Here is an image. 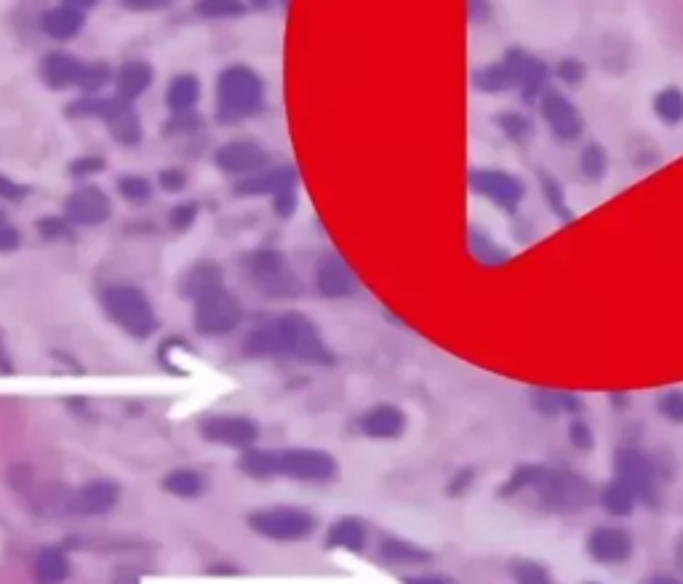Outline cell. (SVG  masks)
Segmentation results:
<instances>
[{
	"label": "cell",
	"mask_w": 683,
	"mask_h": 584,
	"mask_svg": "<svg viewBox=\"0 0 683 584\" xmlns=\"http://www.w3.org/2000/svg\"><path fill=\"white\" fill-rule=\"evenodd\" d=\"M241 347L243 355L249 358H297L318 366L334 363V355L318 334L313 320L299 312H286L265 323H257L243 336Z\"/></svg>",
	"instance_id": "cell-1"
},
{
	"label": "cell",
	"mask_w": 683,
	"mask_h": 584,
	"mask_svg": "<svg viewBox=\"0 0 683 584\" xmlns=\"http://www.w3.org/2000/svg\"><path fill=\"white\" fill-rule=\"evenodd\" d=\"M265 107V80L246 64H230L217 78V120L241 123Z\"/></svg>",
	"instance_id": "cell-2"
},
{
	"label": "cell",
	"mask_w": 683,
	"mask_h": 584,
	"mask_svg": "<svg viewBox=\"0 0 683 584\" xmlns=\"http://www.w3.org/2000/svg\"><path fill=\"white\" fill-rule=\"evenodd\" d=\"M99 302H102L107 318L134 339H147L158 331V315L142 288L129 286V283H113V286L102 288Z\"/></svg>",
	"instance_id": "cell-3"
},
{
	"label": "cell",
	"mask_w": 683,
	"mask_h": 584,
	"mask_svg": "<svg viewBox=\"0 0 683 584\" xmlns=\"http://www.w3.org/2000/svg\"><path fill=\"white\" fill-rule=\"evenodd\" d=\"M529 475L531 478H526V480H521L518 475H515V478L510 480V488H521V486L537 488L542 504L558 512H574L590 504V486H587L585 480L579 478V475H574V472L531 467Z\"/></svg>",
	"instance_id": "cell-4"
},
{
	"label": "cell",
	"mask_w": 683,
	"mask_h": 584,
	"mask_svg": "<svg viewBox=\"0 0 683 584\" xmlns=\"http://www.w3.org/2000/svg\"><path fill=\"white\" fill-rule=\"evenodd\" d=\"M318 520L302 507H265L249 515V528L254 534L273 542H302L313 536Z\"/></svg>",
	"instance_id": "cell-5"
},
{
	"label": "cell",
	"mask_w": 683,
	"mask_h": 584,
	"mask_svg": "<svg viewBox=\"0 0 683 584\" xmlns=\"http://www.w3.org/2000/svg\"><path fill=\"white\" fill-rule=\"evenodd\" d=\"M243 270L249 272V280L254 283L259 294L270 296V299H291L302 291L299 278L286 262V256L278 251H257L251 254L243 264Z\"/></svg>",
	"instance_id": "cell-6"
},
{
	"label": "cell",
	"mask_w": 683,
	"mask_h": 584,
	"mask_svg": "<svg viewBox=\"0 0 683 584\" xmlns=\"http://www.w3.org/2000/svg\"><path fill=\"white\" fill-rule=\"evenodd\" d=\"M278 475L302 483H329L339 475V464L323 448H275V478Z\"/></svg>",
	"instance_id": "cell-7"
},
{
	"label": "cell",
	"mask_w": 683,
	"mask_h": 584,
	"mask_svg": "<svg viewBox=\"0 0 683 584\" xmlns=\"http://www.w3.org/2000/svg\"><path fill=\"white\" fill-rule=\"evenodd\" d=\"M195 328L203 336H225L243 323V307L227 288L195 299Z\"/></svg>",
	"instance_id": "cell-8"
},
{
	"label": "cell",
	"mask_w": 683,
	"mask_h": 584,
	"mask_svg": "<svg viewBox=\"0 0 683 584\" xmlns=\"http://www.w3.org/2000/svg\"><path fill=\"white\" fill-rule=\"evenodd\" d=\"M470 190L505 211H515L526 195L521 179L515 174H507L502 168H475L470 174Z\"/></svg>",
	"instance_id": "cell-9"
},
{
	"label": "cell",
	"mask_w": 683,
	"mask_h": 584,
	"mask_svg": "<svg viewBox=\"0 0 683 584\" xmlns=\"http://www.w3.org/2000/svg\"><path fill=\"white\" fill-rule=\"evenodd\" d=\"M539 112H542V118H545L550 134H553L555 139H561V142H574V139H579L582 131H585V118H582V112L574 107V102H571L569 96H563L561 91H555V88H547L545 94L539 96Z\"/></svg>",
	"instance_id": "cell-10"
},
{
	"label": "cell",
	"mask_w": 683,
	"mask_h": 584,
	"mask_svg": "<svg viewBox=\"0 0 683 584\" xmlns=\"http://www.w3.org/2000/svg\"><path fill=\"white\" fill-rule=\"evenodd\" d=\"M201 435L217 446L227 448H251L259 440V424L249 416L217 414L203 419Z\"/></svg>",
	"instance_id": "cell-11"
},
{
	"label": "cell",
	"mask_w": 683,
	"mask_h": 584,
	"mask_svg": "<svg viewBox=\"0 0 683 584\" xmlns=\"http://www.w3.org/2000/svg\"><path fill=\"white\" fill-rule=\"evenodd\" d=\"M110 198L94 184H83L65 200V219L73 227H94L110 219Z\"/></svg>",
	"instance_id": "cell-12"
},
{
	"label": "cell",
	"mask_w": 683,
	"mask_h": 584,
	"mask_svg": "<svg viewBox=\"0 0 683 584\" xmlns=\"http://www.w3.org/2000/svg\"><path fill=\"white\" fill-rule=\"evenodd\" d=\"M217 166L225 174L235 176H251L270 166V155L262 144L251 142V139H235V142L222 144L217 150Z\"/></svg>",
	"instance_id": "cell-13"
},
{
	"label": "cell",
	"mask_w": 683,
	"mask_h": 584,
	"mask_svg": "<svg viewBox=\"0 0 683 584\" xmlns=\"http://www.w3.org/2000/svg\"><path fill=\"white\" fill-rule=\"evenodd\" d=\"M587 555L603 566H619L633 555V536L617 526L595 528L587 536Z\"/></svg>",
	"instance_id": "cell-14"
},
{
	"label": "cell",
	"mask_w": 683,
	"mask_h": 584,
	"mask_svg": "<svg viewBox=\"0 0 683 584\" xmlns=\"http://www.w3.org/2000/svg\"><path fill=\"white\" fill-rule=\"evenodd\" d=\"M521 54L523 51H510L502 62L481 67V70L473 75L475 91H481V94H505L510 88H518Z\"/></svg>",
	"instance_id": "cell-15"
},
{
	"label": "cell",
	"mask_w": 683,
	"mask_h": 584,
	"mask_svg": "<svg viewBox=\"0 0 683 584\" xmlns=\"http://www.w3.org/2000/svg\"><path fill=\"white\" fill-rule=\"evenodd\" d=\"M121 499V488L113 480H91L83 488H78L70 499V512L78 515H105Z\"/></svg>",
	"instance_id": "cell-16"
},
{
	"label": "cell",
	"mask_w": 683,
	"mask_h": 584,
	"mask_svg": "<svg viewBox=\"0 0 683 584\" xmlns=\"http://www.w3.org/2000/svg\"><path fill=\"white\" fill-rule=\"evenodd\" d=\"M83 70H86V62H81L78 56L65 54V51H54V54H46L41 62V78L49 88H78L83 80Z\"/></svg>",
	"instance_id": "cell-17"
},
{
	"label": "cell",
	"mask_w": 683,
	"mask_h": 584,
	"mask_svg": "<svg viewBox=\"0 0 683 584\" xmlns=\"http://www.w3.org/2000/svg\"><path fill=\"white\" fill-rule=\"evenodd\" d=\"M358 427H361V432L366 438H398V435H403V430H406V414H403L398 406H393V403H379V406H371L369 411L358 419Z\"/></svg>",
	"instance_id": "cell-18"
},
{
	"label": "cell",
	"mask_w": 683,
	"mask_h": 584,
	"mask_svg": "<svg viewBox=\"0 0 683 584\" xmlns=\"http://www.w3.org/2000/svg\"><path fill=\"white\" fill-rule=\"evenodd\" d=\"M315 286L323 296L329 299H345V296L355 294V278L353 272L347 270V264L339 259V256L329 254L323 256L318 262V270H315Z\"/></svg>",
	"instance_id": "cell-19"
},
{
	"label": "cell",
	"mask_w": 683,
	"mask_h": 584,
	"mask_svg": "<svg viewBox=\"0 0 683 584\" xmlns=\"http://www.w3.org/2000/svg\"><path fill=\"white\" fill-rule=\"evenodd\" d=\"M297 182V174L291 166H278V168H262L257 174L243 176L241 182L235 184V192L238 195H278L283 190H291Z\"/></svg>",
	"instance_id": "cell-20"
},
{
	"label": "cell",
	"mask_w": 683,
	"mask_h": 584,
	"mask_svg": "<svg viewBox=\"0 0 683 584\" xmlns=\"http://www.w3.org/2000/svg\"><path fill=\"white\" fill-rule=\"evenodd\" d=\"M617 480L635 494L649 496L654 486V470L638 451H619L617 454Z\"/></svg>",
	"instance_id": "cell-21"
},
{
	"label": "cell",
	"mask_w": 683,
	"mask_h": 584,
	"mask_svg": "<svg viewBox=\"0 0 683 584\" xmlns=\"http://www.w3.org/2000/svg\"><path fill=\"white\" fill-rule=\"evenodd\" d=\"M115 96H121L126 102H137L139 96L147 94V88L153 86V67L147 62H126L115 72Z\"/></svg>",
	"instance_id": "cell-22"
},
{
	"label": "cell",
	"mask_w": 683,
	"mask_h": 584,
	"mask_svg": "<svg viewBox=\"0 0 683 584\" xmlns=\"http://www.w3.org/2000/svg\"><path fill=\"white\" fill-rule=\"evenodd\" d=\"M222 278H225V272H222V267H219L217 262H198L193 264L190 270L182 275V280H179V291H182V296H187V299H201V296L211 294V291H217V288H222Z\"/></svg>",
	"instance_id": "cell-23"
},
{
	"label": "cell",
	"mask_w": 683,
	"mask_h": 584,
	"mask_svg": "<svg viewBox=\"0 0 683 584\" xmlns=\"http://www.w3.org/2000/svg\"><path fill=\"white\" fill-rule=\"evenodd\" d=\"M105 123L107 128H110V134H113L115 142L123 144V147H134V144L142 142V118H139V112L134 110V104L126 102V99H121L118 110H115Z\"/></svg>",
	"instance_id": "cell-24"
},
{
	"label": "cell",
	"mask_w": 683,
	"mask_h": 584,
	"mask_svg": "<svg viewBox=\"0 0 683 584\" xmlns=\"http://www.w3.org/2000/svg\"><path fill=\"white\" fill-rule=\"evenodd\" d=\"M70 576V558L59 547H43L33 558V579L38 584H62Z\"/></svg>",
	"instance_id": "cell-25"
},
{
	"label": "cell",
	"mask_w": 683,
	"mask_h": 584,
	"mask_svg": "<svg viewBox=\"0 0 683 584\" xmlns=\"http://www.w3.org/2000/svg\"><path fill=\"white\" fill-rule=\"evenodd\" d=\"M83 22H86V19H83L81 8H73L65 3V6L46 11L41 19V27L49 38L70 40L83 30Z\"/></svg>",
	"instance_id": "cell-26"
},
{
	"label": "cell",
	"mask_w": 683,
	"mask_h": 584,
	"mask_svg": "<svg viewBox=\"0 0 683 584\" xmlns=\"http://www.w3.org/2000/svg\"><path fill=\"white\" fill-rule=\"evenodd\" d=\"M201 99V80L190 75V72H182V75H174L169 83V91H166V104L174 115H182V112H193L195 104Z\"/></svg>",
	"instance_id": "cell-27"
},
{
	"label": "cell",
	"mask_w": 683,
	"mask_h": 584,
	"mask_svg": "<svg viewBox=\"0 0 683 584\" xmlns=\"http://www.w3.org/2000/svg\"><path fill=\"white\" fill-rule=\"evenodd\" d=\"M329 550L361 552L366 547V526L358 518H339L326 534Z\"/></svg>",
	"instance_id": "cell-28"
},
{
	"label": "cell",
	"mask_w": 683,
	"mask_h": 584,
	"mask_svg": "<svg viewBox=\"0 0 683 584\" xmlns=\"http://www.w3.org/2000/svg\"><path fill=\"white\" fill-rule=\"evenodd\" d=\"M163 491H169L179 499H195L206 491V475L193 470V467H179L163 478Z\"/></svg>",
	"instance_id": "cell-29"
},
{
	"label": "cell",
	"mask_w": 683,
	"mask_h": 584,
	"mask_svg": "<svg viewBox=\"0 0 683 584\" xmlns=\"http://www.w3.org/2000/svg\"><path fill=\"white\" fill-rule=\"evenodd\" d=\"M379 558L385 560L387 566H419V563L430 560V552L406 542V539H385L379 544Z\"/></svg>",
	"instance_id": "cell-30"
},
{
	"label": "cell",
	"mask_w": 683,
	"mask_h": 584,
	"mask_svg": "<svg viewBox=\"0 0 683 584\" xmlns=\"http://www.w3.org/2000/svg\"><path fill=\"white\" fill-rule=\"evenodd\" d=\"M651 107H654V115H657L659 123H665L670 128L683 123V91L678 86H667L657 91Z\"/></svg>",
	"instance_id": "cell-31"
},
{
	"label": "cell",
	"mask_w": 683,
	"mask_h": 584,
	"mask_svg": "<svg viewBox=\"0 0 683 584\" xmlns=\"http://www.w3.org/2000/svg\"><path fill=\"white\" fill-rule=\"evenodd\" d=\"M606 168H609V155H606V150H603L601 144H587L585 150L579 152V171H582L585 179H590V182L603 179Z\"/></svg>",
	"instance_id": "cell-32"
},
{
	"label": "cell",
	"mask_w": 683,
	"mask_h": 584,
	"mask_svg": "<svg viewBox=\"0 0 683 584\" xmlns=\"http://www.w3.org/2000/svg\"><path fill=\"white\" fill-rule=\"evenodd\" d=\"M497 126L502 128V134H505L507 139H513V142H526V139L534 134L531 120L518 110H507L502 112V115H497Z\"/></svg>",
	"instance_id": "cell-33"
},
{
	"label": "cell",
	"mask_w": 683,
	"mask_h": 584,
	"mask_svg": "<svg viewBox=\"0 0 683 584\" xmlns=\"http://www.w3.org/2000/svg\"><path fill=\"white\" fill-rule=\"evenodd\" d=\"M118 192H121L123 200H129L134 206H145L147 200L153 198V187L147 182L145 176L139 174H126L118 179Z\"/></svg>",
	"instance_id": "cell-34"
},
{
	"label": "cell",
	"mask_w": 683,
	"mask_h": 584,
	"mask_svg": "<svg viewBox=\"0 0 683 584\" xmlns=\"http://www.w3.org/2000/svg\"><path fill=\"white\" fill-rule=\"evenodd\" d=\"M195 11L206 19H230V16H241L246 11L243 0H198Z\"/></svg>",
	"instance_id": "cell-35"
},
{
	"label": "cell",
	"mask_w": 683,
	"mask_h": 584,
	"mask_svg": "<svg viewBox=\"0 0 683 584\" xmlns=\"http://www.w3.org/2000/svg\"><path fill=\"white\" fill-rule=\"evenodd\" d=\"M601 504L611 515H627L633 510V494H630V488H625L617 480V483L606 486V491L601 494Z\"/></svg>",
	"instance_id": "cell-36"
},
{
	"label": "cell",
	"mask_w": 683,
	"mask_h": 584,
	"mask_svg": "<svg viewBox=\"0 0 683 584\" xmlns=\"http://www.w3.org/2000/svg\"><path fill=\"white\" fill-rule=\"evenodd\" d=\"M38 232L49 243H62V240L75 238V227L67 222L65 216H43L41 222H38Z\"/></svg>",
	"instance_id": "cell-37"
},
{
	"label": "cell",
	"mask_w": 683,
	"mask_h": 584,
	"mask_svg": "<svg viewBox=\"0 0 683 584\" xmlns=\"http://www.w3.org/2000/svg\"><path fill=\"white\" fill-rule=\"evenodd\" d=\"M510 576L515 579V584H553L550 574H547L545 566L539 563H531V560H518L510 566Z\"/></svg>",
	"instance_id": "cell-38"
},
{
	"label": "cell",
	"mask_w": 683,
	"mask_h": 584,
	"mask_svg": "<svg viewBox=\"0 0 683 584\" xmlns=\"http://www.w3.org/2000/svg\"><path fill=\"white\" fill-rule=\"evenodd\" d=\"M110 78H115L110 67L105 62H86V70H83V80H81V91L86 94H99L102 88L110 83Z\"/></svg>",
	"instance_id": "cell-39"
},
{
	"label": "cell",
	"mask_w": 683,
	"mask_h": 584,
	"mask_svg": "<svg viewBox=\"0 0 683 584\" xmlns=\"http://www.w3.org/2000/svg\"><path fill=\"white\" fill-rule=\"evenodd\" d=\"M470 248H473V254L478 256V259H483V262H502L505 259V251L502 248L494 246V240H489L486 235H481V232H470Z\"/></svg>",
	"instance_id": "cell-40"
},
{
	"label": "cell",
	"mask_w": 683,
	"mask_h": 584,
	"mask_svg": "<svg viewBox=\"0 0 683 584\" xmlns=\"http://www.w3.org/2000/svg\"><path fill=\"white\" fill-rule=\"evenodd\" d=\"M585 75V64L579 59H563V62L555 64V78L561 80L563 86H579L585 80Z\"/></svg>",
	"instance_id": "cell-41"
},
{
	"label": "cell",
	"mask_w": 683,
	"mask_h": 584,
	"mask_svg": "<svg viewBox=\"0 0 683 584\" xmlns=\"http://www.w3.org/2000/svg\"><path fill=\"white\" fill-rule=\"evenodd\" d=\"M198 219V203H179V206L171 208V230L185 232L193 227V222Z\"/></svg>",
	"instance_id": "cell-42"
},
{
	"label": "cell",
	"mask_w": 683,
	"mask_h": 584,
	"mask_svg": "<svg viewBox=\"0 0 683 584\" xmlns=\"http://www.w3.org/2000/svg\"><path fill=\"white\" fill-rule=\"evenodd\" d=\"M659 411L665 419L670 422L683 424V392L681 390H670L659 398Z\"/></svg>",
	"instance_id": "cell-43"
},
{
	"label": "cell",
	"mask_w": 683,
	"mask_h": 584,
	"mask_svg": "<svg viewBox=\"0 0 683 584\" xmlns=\"http://www.w3.org/2000/svg\"><path fill=\"white\" fill-rule=\"evenodd\" d=\"M99 171H105V158H97V155H83V158H75L70 163V176H75V179H89Z\"/></svg>",
	"instance_id": "cell-44"
},
{
	"label": "cell",
	"mask_w": 683,
	"mask_h": 584,
	"mask_svg": "<svg viewBox=\"0 0 683 584\" xmlns=\"http://www.w3.org/2000/svg\"><path fill=\"white\" fill-rule=\"evenodd\" d=\"M542 187H545V198H547V203L558 211L561 216H566L569 219V208H566V203H563V190H561V184L555 182L553 176H547V174H542Z\"/></svg>",
	"instance_id": "cell-45"
},
{
	"label": "cell",
	"mask_w": 683,
	"mask_h": 584,
	"mask_svg": "<svg viewBox=\"0 0 683 584\" xmlns=\"http://www.w3.org/2000/svg\"><path fill=\"white\" fill-rule=\"evenodd\" d=\"M27 195H30V187L14 182L11 176L0 174V200H6V203H22Z\"/></svg>",
	"instance_id": "cell-46"
},
{
	"label": "cell",
	"mask_w": 683,
	"mask_h": 584,
	"mask_svg": "<svg viewBox=\"0 0 683 584\" xmlns=\"http://www.w3.org/2000/svg\"><path fill=\"white\" fill-rule=\"evenodd\" d=\"M201 128V118L198 112H182V115H174L169 123V134H193Z\"/></svg>",
	"instance_id": "cell-47"
},
{
	"label": "cell",
	"mask_w": 683,
	"mask_h": 584,
	"mask_svg": "<svg viewBox=\"0 0 683 584\" xmlns=\"http://www.w3.org/2000/svg\"><path fill=\"white\" fill-rule=\"evenodd\" d=\"M22 246V232L9 222H0V254H11Z\"/></svg>",
	"instance_id": "cell-48"
},
{
	"label": "cell",
	"mask_w": 683,
	"mask_h": 584,
	"mask_svg": "<svg viewBox=\"0 0 683 584\" xmlns=\"http://www.w3.org/2000/svg\"><path fill=\"white\" fill-rule=\"evenodd\" d=\"M297 192H294V187L291 190H283L278 192L273 198V206H275V214L281 216V219H289V216H294V211H297Z\"/></svg>",
	"instance_id": "cell-49"
},
{
	"label": "cell",
	"mask_w": 683,
	"mask_h": 584,
	"mask_svg": "<svg viewBox=\"0 0 683 584\" xmlns=\"http://www.w3.org/2000/svg\"><path fill=\"white\" fill-rule=\"evenodd\" d=\"M158 182H161V190L182 192L187 184V174L182 168H166V171H161V176H158Z\"/></svg>",
	"instance_id": "cell-50"
},
{
	"label": "cell",
	"mask_w": 683,
	"mask_h": 584,
	"mask_svg": "<svg viewBox=\"0 0 683 584\" xmlns=\"http://www.w3.org/2000/svg\"><path fill=\"white\" fill-rule=\"evenodd\" d=\"M571 440L577 443L579 448H590L593 446V438H590V430H587L582 422L571 424Z\"/></svg>",
	"instance_id": "cell-51"
},
{
	"label": "cell",
	"mask_w": 683,
	"mask_h": 584,
	"mask_svg": "<svg viewBox=\"0 0 683 584\" xmlns=\"http://www.w3.org/2000/svg\"><path fill=\"white\" fill-rule=\"evenodd\" d=\"M403 584H451V579L441 574H425V576H411V579H406Z\"/></svg>",
	"instance_id": "cell-52"
},
{
	"label": "cell",
	"mask_w": 683,
	"mask_h": 584,
	"mask_svg": "<svg viewBox=\"0 0 683 584\" xmlns=\"http://www.w3.org/2000/svg\"><path fill=\"white\" fill-rule=\"evenodd\" d=\"M129 8H137V11H153V8H163L169 0H123Z\"/></svg>",
	"instance_id": "cell-53"
},
{
	"label": "cell",
	"mask_w": 683,
	"mask_h": 584,
	"mask_svg": "<svg viewBox=\"0 0 683 584\" xmlns=\"http://www.w3.org/2000/svg\"><path fill=\"white\" fill-rule=\"evenodd\" d=\"M643 584H683V582L670 574H654V576H649Z\"/></svg>",
	"instance_id": "cell-54"
},
{
	"label": "cell",
	"mask_w": 683,
	"mask_h": 584,
	"mask_svg": "<svg viewBox=\"0 0 683 584\" xmlns=\"http://www.w3.org/2000/svg\"><path fill=\"white\" fill-rule=\"evenodd\" d=\"M67 6H73V8H89V6H94V3H99V0H65Z\"/></svg>",
	"instance_id": "cell-55"
},
{
	"label": "cell",
	"mask_w": 683,
	"mask_h": 584,
	"mask_svg": "<svg viewBox=\"0 0 683 584\" xmlns=\"http://www.w3.org/2000/svg\"><path fill=\"white\" fill-rule=\"evenodd\" d=\"M675 560H678V568L683 571V534L681 539H678V544H675Z\"/></svg>",
	"instance_id": "cell-56"
},
{
	"label": "cell",
	"mask_w": 683,
	"mask_h": 584,
	"mask_svg": "<svg viewBox=\"0 0 683 584\" xmlns=\"http://www.w3.org/2000/svg\"><path fill=\"white\" fill-rule=\"evenodd\" d=\"M254 6H267V0H251Z\"/></svg>",
	"instance_id": "cell-57"
},
{
	"label": "cell",
	"mask_w": 683,
	"mask_h": 584,
	"mask_svg": "<svg viewBox=\"0 0 683 584\" xmlns=\"http://www.w3.org/2000/svg\"><path fill=\"white\" fill-rule=\"evenodd\" d=\"M0 222H6V214H3V211H0Z\"/></svg>",
	"instance_id": "cell-58"
}]
</instances>
